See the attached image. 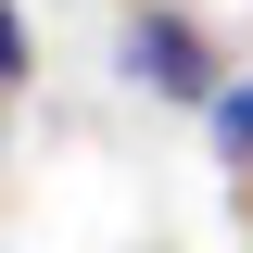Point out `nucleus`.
Listing matches in <instances>:
<instances>
[{"label": "nucleus", "mask_w": 253, "mask_h": 253, "mask_svg": "<svg viewBox=\"0 0 253 253\" xmlns=\"http://www.w3.org/2000/svg\"><path fill=\"white\" fill-rule=\"evenodd\" d=\"M114 76H126L139 101L215 114V89L241 76V63L215 51V26H203V13H177V0H126V26H114Z\"/></svg>", "instance_id": "nucleus-1"}, {"label": "nucleus", "mask_w": 253, "mask_h": 253, "mask_svg": "<svg viewBox=\"0 0 253 253\" xmlns=\"http://www.w3.org/2000/svg\"><path fill=\"white\" fill-rule=\"evenodd\" d=\"M203 139H215V165H228V177L253 190V63H241V76L215 89V114H203Z\"/></svg>", "instance_id": "nucleus-2"}, {"label": "nucleus", "mask_w": 253, "mask_h": 253, "mask_svg": "<svg viewBox=\"0 0 253 253\" xmlns=\"http://www.w3.org/2000/svg\"><path fill=\"white\" fill-rule=\"evenodd\" d=\"M0 89H13V101L38 89V26H26V0H0Z\"/></svg>", "instance_id": "nucleus-3"}]
</instances>
